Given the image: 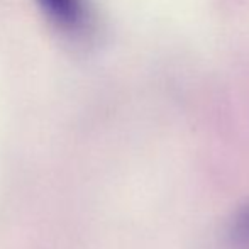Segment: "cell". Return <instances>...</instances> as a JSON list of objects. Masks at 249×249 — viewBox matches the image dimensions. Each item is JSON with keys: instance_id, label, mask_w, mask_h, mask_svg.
Returning a JSON list of instances; mask_svg holds the SVG:
<instances>
[{"instance_id": "6da1fadb", "label": "cell", "mask_w": 249, "mask_h": 249, "mask_svg": "<svg viewBox=\"0 0 249 249\" xmlns=\"http://www.w3.org/2000/svg\"><path fill=\"white\" fill-rule=\"evenodd\" d=\"M48 20L70 39H80L93 26L90 0H36Z\"/></svg>"}]
</instances>
